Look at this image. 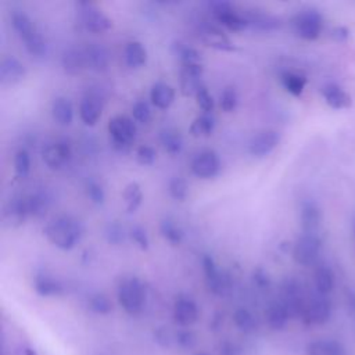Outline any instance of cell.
<instances>
[{
  "label": "cell",
  "mask_w": 355,
  "mask_h": 355,
  "mask_svg": "<svg viewBox=\"0 0 355 355\" xmlns=\"http://www.w3.org/2000/svg\"><path fill=\"white\" fill-rule=\"evenodd\" d=\"M14 168H15V173L19 178L28 176V173L31 171V157H29V153L26 150H18L15 153Z\"/></svg>",
  "instance_id": "60d3db41"
},
{
  "label": "cell",
  "mask_w": 355,
  "mask_h": 355,
  "mask_svg": "<svg viewBox=\"0 0 355 355\" xmlns=\"http://www.w3.org/2000/svg\"><path fill=\"white\" fill-rule=\"evenodd\" d=\"M150 98H151V103L157 108L166 110L171 107V104L175 100V90L168 83L157 82L153 85L151 90H150Z\"/></svg>",
  "instance_id": "603a6c76"
},
{
  "label": "cell",
  "mask_w": 355,
  "mask_h": 355,
  "mask_svg": "<svg viewBox=\"0 0 355 355\" xmlns=\"http://www.w3.org/2000/svg\"><path fill=\"white\" fill-rule=\"evenodd\" d=\"M323 98L326 104L333 110H343L351 104V97L348 93L336 83H327L322 89Z\"/></svg>",
  "instance_id": "d6986e66"
},
{
  "label": "cell",
  "mask_w": 355,
  "mask_h": 355,
  "mask_svg": "<svg viewBox=\"0 0 355 355\" xmlns=\"http://www.w3.org/2000/svg\"><path fill=\"white\" fill-rule=\"evenodd\" d=\"M345 304L347 308L355 313V288H348L345 293Z\"/></svg>",
  "instance_id": "db71d44e"
},
{
  "label": "cell",
  "mask_w": 355,
  "mask_h": 355,
  "mask_svg": "<svg viewBox=\"0 0 355 355\" xmlns=\"http://www.w3.org/2000/svg\"><path fill=\"white\" fill-rule=\"evenodd\" d=\"M61 64L67 73H69V75L79 73L86 67L83 50H79L75 47L65 50L61 57Z\"/></svg>",
  "instance_id": "cb8c5ba5"
},
{
  "label": "cell",
  "mask_w": 355,
  "mask_h": 355,
  "mask_svg": "<svg viewBox=\"0 0 355 355\" xmlns=\"http://www.w3.org/2000/svg\"><path fill=\"white\" fill-rule=\"evenodd\" d=\"M172 53L182 61L183 64H201V53L194 47L183 43V42H173L172 43Z\"/></svg>",
  "instance_id": "f1b7e54d"
},
{
  "label": "cell",
  "mask_w": 355,
  "mask_h": 355,
  "mask_svg": "<svg viewBox=\"0 0 355 355\" xmlns=\"http://www.w3.org/2000/svg\"><path fill=\"white\" fill-rule=\"evenodd\" d=\"M215 129V118L212 114H202L197 116L190 125V135L193 137H209Z\"/></svg>",
  "instance_id": "83f0119b"
},
{
  "label": "cell",
  "mask_w": 355,
  "mask_h": 355,
  "mask_svg": "<svg viewBox=\"0 0 355 355\" xmlns=\"http://www.w3.org/2000/svg\"><path fill=\"white\" fill-rule=\"evenodd\" d=\"M330 313H331L330 302L324 298H315L305 306L302 312V318L309 324H323L329 320Z\"/></svg>",
  "instance_id": "5bb4252c"
},
{
  "label": "cell",
  "mask_w": 355,
  "mask_h": 355,
  "mask_svg": "<svg viewBox=\"0 0 355 355\" xmlns=\"http://www.w3.org/2000/svg\"><path fill=\"white\" fill-rule=\"evenodd\" d=\"M51 114L54 121L61 126H68L73 119L72 103L67 97H57L51 105Z\"/></svg>",
  "instance_id": "d4e9b609"
},
{
  "label": "cell",
  "mask_w": 355,
  "mask_h": 355,
  "mask_svg": "<svg viewBox=\"0 0 355 355\" xmlns=\"http://www.w3.org/2000/svg\"><path fill=\"white\" fill-rule=\"evenodd\" d=\"M326 343V349L329 355H347L345 347L336 340H324Z\"/></svg>",
  "instance_id": "816d5d0a"
},
{
  "label": "cell",
  "mask_w": 355,
  "mask_h": 355,
  "mask_svg": "<svg viewBox=\"0 0 355 355\" xmlns=\"http://www.w3.org/2000/svg\"><path fill=\"white\" fill-rule=\"evenodd\" d=\"M320 247H322V243L316 234L304 233L294 244L293 257L295 262L300 265H304V266L311 265L318 258Z\"/></svg>",
  "instance_id": "8992f818"
},
{
  "label": "cell",
  "mask_w": 355,
  "mask_h": 355,
  "mask_svg": "<svg viewBox=\"0 0 355 355\" xmlns=\"http://www.w3.org/2000/svg\"><path fill=\"white\" fill-rule=\"evenodd\" d=\"M218 19L219 24H222L223 26H226L227 29L233 31V32H240L244 31L248 26V22L245 19V17L241 12H237L234 8L215 17Z\"/></svg>",
  "instance_id": "f546056e"
},
{
  "label": "cell",
  "mask_w": 355,
  "mask_h": 355,
  "mask_svg": "<svg viewBox=\"0 0 355 355\" xmlns=\"http://www.w3.org/2000/svg\"><path fill=\"white\" fill-rule=\"evenodd\" d=\"M157 153L151 146L143 144L136 151V159L140 165H151L155 161Z\"/></svg>",
  "instance_id": "681fc988"
},
{
  "label": "cell",
  "mask_w": 355,
  "mask_h": 355,
  "mask_svg": "<svg viewBox=\"0 0 355 355\" xmlns=\"http://www.w3.org/2000/svg\"><path fill=\"white\" fill-rule=\"evenodd\" d=\"M293 26L300 37L305 40H315L320 36L323 18L318 10L305 8L293 18Z\"/></svg>",
  "instance_id": "277c9868"
},
{
  "label": "cell",
  "mask_w": 355,
  "mask_h": 355,
  "mask_svg": "<svg viewBox=\"0 0 355 355\" xmlns=\"http://www.w3.org/2000/svg\"><path fill=\"white\" fill-rule=\"evenodd\" d=\"M125 61L130 68H141L147 61V50L140 42H129L125 47Z\"/></svg>",
  "instance_id": "484cf974"
},
{
  "label": "cell",
  "mask_w": 355,
  "mask_h": 355,
  "mask_svg": "<svg viewBox=\"0 0 355 355\" xmlns=\"http://www.w3.org/2000/svg\"><path fill=\"white\" fill-rule=\"evenodd\" d=\"M168 191H169L172 198H175L178 201H183L187 197V183H186V180L179 178V176L172 178L169 180V184H168Z\"/></svg>",
  "instance_id": "7bdbcfd3"
},
{
  "label": "cell",
  "mask_w": 355,
  "mask_h": 355,
  "mask_svg": "<svg viewBox=\"0 0 355 355\" xmlns=\"http://www.w3.org/2000/svg\"><path fill=\"white\" fill-rule=\"evenodd\" d=\"M173 318L180 326H190L198 318V308L190 298L180 297L173 306Z\"/></svg>",
  "instance_id": "ac0fdd59"
},
{
  "label": "cell",
  "mask_w": 355,
  "mask_h": 355,
  "mask_svg": "<svg viewBox=\"0 0 355 355\" xmlns=\"http://www.w3.org/2000/svg\"><path fill=\"white\" fill-rule=\"evenodd\" d=\"M123 200L128 214H135L143 201V191L139 183L132 182L123 190Z\"/></svg>",
  "instance_id": "d6a6232c"
},
{
  "label": "cell",
  "mask_w": 355,
  "mask_h": 355,
  "mask_svg": "<svg viewBox=\"0 0 355 355\" xmlns=\"http://www.w3.org/2000/svg\"><path fill=\"white\" fill-rule=\"evenodd\" d=\"M333 37L337 39V40H344L348 37V31L344 29V28H336L333 31Z\"/></svg>",
  "instance_id": "9f6ffc18"
},
{
  "label": "cell",
  "mask_w": 355,
  "mask_h": 355,
  "mask_svg": "<svg viewBox=\"0 0 355 355\" xmlns=\"http://www.w3.org/2000/svg\"><path fill=\"white\" fill-rule=\"evenodd\" d=\"M26 75V69L24 67V64L10 55V57H4L0 62V82L3 85H15L18 82H21Z\"/></svg>",
  "instance_id": "4fadbf2b"
},
{
  "label": "cell",
  "mask_w": 355,
  "mask_h": 355,
  "mask_svg": "<svg viewBox=\"0 0 355 355\" xmlns=\"http://www.w3.org/2000/svg\"><path fill=\"white\" fill-rule=\"evenodd\" d=\"M159 141L169 154H178L183 147L182 135L179 130L172 128H166L159 132Z\"/></svg>",
  "instance_id": "4dcf8cb0"
},
{
  "label": "cell",
  "mask_w": 355,
  "mask_h": 355,
  "mask_svg": "<svg viewBox=\"0 0 355 355\" xmlns=\"http://www.w3.org/2000/svg\"><path fill=\"white\" fill-rule=\"evenodd\" d=\"M29 216L25 196H15L10 198L3 211V222L10 227L21 226Z\"/></svg>",
  "instance_id": "8fae6325"
},
{
  "label": "cell",
  "mask_w": 355,
  "mask_h": 355,
  "mask_svg": "<svg viewBox=\"0 0 355 355\" xmlns=\"http://www.w3.org/2000/svg\"><path fill=\"white\" fill-rule=\"evenodd\" d=\"M103 98L97 93H89L79 104V116L87 126H94L101 116Z\"/></svg>",
  "instance_id": "7c38bea8"
},
{
  "label": "cell",
  "mask_w": 355,
  "mask_h": 355,
  "mask_svg": "<svg viewBox=\"0 0 355 355\" xmlns=\"http://www.w3.org/2000/svg\"><path fill=\"white\" fill-rule=\"evenodd\" d=\"M129 236L130 239L136 243V245L140 248V250H147L148 245H150V240H148V236H147V232L144 227L139 226V225H135L129 229Z\"/></svg>",
  "instance_id": "c3c4849f"
},
{
  "label": "cell",
  "mask_w": 355,
  "mask_h": 355,
  "mask_svg": "<svg viewBox=\"0 0 355 355\" xmlns=\"http://www.w3.org/2000/svg\"><path fill=\"white\" fill-rule=\"evenodd\" d=\"M315 287L320 294H329L334 287V275L330 268L319 266L313 275Z\"/></svg>",
  "instance_id": "e575fe53"
},
{
  "label": "cell",
  "mask_w": 355,
  "mask_h": 355,
  "mask_svg": "<svg viewBox=\"0 0 355 355\" xmlns=\"http://www.w3.org/2000/svg\"><path fill=\"white\" fill-rule=\"evenodd\" d=\"M237 103H239V96H237L236 89L232 87V86L225 87L223 92L220 93V97H219V105H220V108H222L225 112H232V111L236 110Z\"/></svg>",
  "instance_id": "f35d334b"
},
{
  "label": "cell",
  "mask_w": 355,
  "mask_h": 355,
  "mask_svg": "<svg viewBox=\"0 0 355 355\" xmlns=\"http://www.w3.org/2000/svg\"><path fill=\"white\" fill-rule=\"evenodd\" d=\"M47 240L60 250H72L83 236L80 220L73 216H58L51 219L43 229Z\"/></svg>",
  "instance_id": "6da1fadb"
},
{
  "label": "cell",
  "mask_w": 355,
  "mask_h": 355,
  "mask_svg": "<svg viewBox=\"0 0 355 355\" xmlns=\"http://www.w3.org/2000/svg\"><path fill=\"white\" fill-rule=\"evenodd\" d=\"M79 7V17L82 25L94 33H101L108 31L112 26V21L93 3L80 1L78 3Z\"/></svg>",
  "instance_id": "5b68a950"
},
{
  "label": "cell",
  "mask_w": 355,
  "mask_h": 355,
  "mask_svg": "<svg viewBox=\"0 0 355 355\" xmlns=\"http://www.w3.org/2000/svg\"><path fill=\"white\" fill-rule=\"evenodd\" d=\"M306 79L304 75L293 71H287L282 75L283 87L293 96H300L304 92Z\"/></svg>",
  "instance_id": "d590c367"
},
{
  "label": "cell",
  "mask_w": 355,
  "mask_h": 355,
  "mask_svg": "<svg viewBox=\"0 0 355 355\" xmlns=\"http://www.w3.org/2000/svg\"><path fill=\"white\" fill-rule=\"evenodd\" d=\"M132 114H133V118L140 122V123H147L150 121V116H151V110H150V105L147 104V101L144 100H139L133 104L132 107Z\"/></svg>",
  "instance_id": "7dc6e473"
},
{
  "label": "cell",
  "mask_w": 355,
  "mask_h": 355,
  "mask_svg": "<svg viewBox=\"0 0 355 355\" xmlns=\"http://www.w3.org/2000/svg\"><path fill=\"white\" fill-rule=\"evenodd\" d=\"M178 341H179L182 345L189 347V345H191V344L194 343V337H193V334L189 333V331H180V333L178 334Z\"/></svg>",
  "instance_id": "11a10c76"
},
{
  "label": "cell",
  "mask_w": 355,
  "mask_h": 355,
  "mask_svg": "<svg viewBox=\"0 0 355 355\" xmlns=\"http://www.w3.org/2000/svg\"><path fill=\"white\" fill-rule=\"evenodd\" d=\"M233 319H234V323L239 329L244 330V331H251L254 330L255 327V319L254 316L244 308H240L234 312L233 315Z\"/></svg>",
  "instance_id": "ee69618b"
},
{
  "label": "cell",
  "mask_w": 355,
  "mask_h": 355,
  "mask_svg": "<svg viewBox=\"0 0 355 355\" xmlns=\"http://www.w3.org/2000/svg\"><path fill=\"white\" fill-rule=\"evenodd\" d=\"M22 352H24V355H36L32 348H24Z\"/></svg>",
  "instance_id": "6f0895ef"
},
{
  "label": "cell",
  "mask_w": 355,
  "mask_h": 355,
  "mask_svg": "<svg viewBox=\"0 0 355 355\" xmlns=\"http://www.w3.org/2000/svg\"><path fill=\"white\" fill-rule=\"evenodd\" d=\"M24 43H25L28 53L32 57H43L46 54V42L43 39V36L39 33V31H36L29 37H26L24 40Z\"/></svg>",
  "instance_id": "74e56055"
},
{
  "label": "cell",
  "mask_w": 355,
  "mask_h": 355,
  "mask_svg": "<svg viewBox=\"0 0 355 355\" xmlns=\"http://www.w3.org/2000/svg\"><path fill=\"white\" fill-rule=\"evenodd\" d=\"M196 100H197V105L204 111V114H211L214 111L215 101L205 86L201 87L200 92L196 94Z\"/></svg>",
  "instance_id": "bcb514c9"
},
{
  "label": "cell",
  "mask_w": 355,
  "mask_h": 355,
  "mask_svg": "<svg viewBox=\"0 0 355 355\" xmlns=\"http://www.w3.org/2000/svg\"><path fill=\"white\" fill-rule=\"evenodd\" d=\"M202 269H204V273H205L209 290L214 291L215 294H222L223 290H225V286H226L225 277L218 270L214 258L211 255H208V254H205L202 257Z\"/></svg>",
  "instance_id": "ffe728a7"
},
{
  "label": "cell",
  "mask_w": 355,
  "mask_h": 355,
  "mask_svg": "<svg viewBox=\"0 0 355 355\" xmlns=\"http://www.w3.org/2000/svg\"><path fill=\"white\" fill-rule=\"evenodd\" d=\"M320 220H322V214L318 204H315L311 200L304 201L300 211V222L304 233L316 234V230L320 226Z\"/></svg>",
  "instance_id": "e0dca14e"
},
{
  "label": "cell",
  "mask_w": 355,
  "mask_h": 355,
  "mask_svg": "<svg viewBox=\"0 0 355 355\" xmlns=\"http://www.w3.org/2000/svg\"><path fill=\"white\" fill-rule=\"evenodd\" d=\"M306 355H329L324 340L312 341L306 348Z\"/></svg>",
  "instance_id": "f907efd6"
},
{
  "label": "cell",
  "mask_w": 355,
  "mask_h": 355,
  "mask_svg": "<svg viewBox=\"0 0 355 355\" xmlns=\"http://www.w3.org/2000/svg\"><path fill=\"white\" fill-rule=\"evenodd\" d=\"M219 169H220L219 155L214 150H204L198 153L191 162V172L201 179L215 178Z\"/></svg>",
  "instance_id": "ba28073f"
},
{
  "label": "cell",
  "mask_w": 355,
  "mask_h": 355,
  "mask_svg": "<svg viewBox=\"0 0 355 355\" xmlns=\"http://www.w3.org/2000/svg\"><path fill=\"white\" fill-rule=\"evenodd\" d=\"M83 54H85V62L87 68L96 72L107 71L110 64V55L104 46L98 43H90L87 47L83 49Z\"/></svg>",
  "instance_id": "9a60e30c"
},
{
  "label": "cell",
  "mask_w": 355,
  "mask_h": 355,
  "mask_svg": "<svg viewBox=\"0 0 355 355\" xmlns=\"http://www.w3.org/2000/svg\"><path fill=\"white\" fill-rule=\"evenodd\" d=\"M200 36L201 40L216 50H223V51H233L236 47L232 43V40L216 26L212 25H204L200 29Z\"/></svg>",
  "instance_id": "2e32d148"
},
{
  "label": "cell",
  "mask_w": 355,
  "mask_h": 355,
  "mask_svg": "<svg viewBox=\"0 0 355 355\" xmlns=\"http://www.w3.org/2000/svg\"><path fill=\"white\" fill-rule=\"evenodd\" d=\"M33 287L35 291L39 295L43 297H53V295H58L62 293V284L51 275L46 273V272H40L35 276V282H33Z\"/></svg>",
  "instance_id": "44dd1931"
},
{
  "label": "cell",
  "mask_w": 355,
  "mask_h": 355,
  "mask_svg": "<svg viewBox=\"0 0 355 355\" xmlns=\"http://www.w3.org/2000/svg\"><path fill=\"white\" fill-rule=\"evenodd\" d=\"M105 239L110 244L112 245H119L123 243L125 237H126V233H125V229L121 223L118 222H110L105 227Z\"/></svg>",
  "instance_id": "ab89813d"
},
{
  "label": "cell",
  "mask_w": 355,
  "mask_h": 355,
  "mask_svg": "<svg viewBox=\"0 0 355 355\" xmlns=\"http://www.w3.org/2000/svg\"><path fill=\"white\" fill-rule=\"evenodd\" d=\"M196 355H208V354H205V352H198V354H196Z\"/></svg>",
  "instance_id": "91938a15"
},
{
  "label": "cell",
  "mask_w": 355,
  "mask_h": 355,
  "mask_svg": "<svg viewBox=\"0 0 355 355\" xmlns=\"http://www.w3.org/2000/svg\"><path fill=\"white\" fill-rule=\"evenodd\" d=\"M136 123L129 116L118 115L111 118L108 122V133L111 137V144L115 150H126L136 137Z\"/></svg>",
  "instance_id": "3957f363"
},
{
  "label": "cell",
  "mask_w": 355,
  "mask_h": 355,
  "mask_svg": "<svg viewBox=\"0 0 355 355\" xmlns=\"http://www.w3.org/2000/svg\"><path fill=\"white\" fill-rule=\"evenodd\" d=\"M202 73H204L202 64H183L182 65L180 92L183 96H186V97L196 96L200 92V89L204 87Z\"/></svg>",
  "instance_id": "52a82bcc"
},
{
  "label": "cell",
  "mask_w": 355,
  "mask_h": 355,
  "mask_svg": "<svg viewBox=\"0 0 355 355\" xmlns=\"http://www.w3.org/2000/svg\"><path fill=\"white\" fill-rule=\"evenodd\" d=\"M243 15L245 17L248 25H252L254 28L261 31H275L282 26V19L272 14L261 11H247L243 12Z\"/></svg>",
  "instance_id": "7402d4cb"
},
{
  "label": "cell",
  "mask_w": 355,
  "mask_h": 355,
  "mask_svg": "<svg viewBox=\"0 0 355 355\" xmlns=\"http://www.w3.org/2000/svg\"><path fill=\"white\" fill-rule=\"evenodd\" d=\"M352 230H354V239H355V218L352 220Z\"/></svg>",
  "instance_id": "680465c9"
},
{
  "label": "cell",
  "mask_w": 355,
  "mask_h": 355,
  "mask_svg": "<svg viewBox=\"0 0 355 355\" xmlns=\"http://www.w3.org/2000/svg\"><path fill=\"white\" fill-rule=\"evenodd\" d=\"M89 306L93 312L100 315H107L112 309V304L104 294H94L89 300Z\"/></svg>",
  "instance_id": "b9f144b4"
},
{
  "label": "cell",
  "mask_w": 355,
  "mask_h": 355,
  "mask_svg": "<svg viewBox=\"0 0 355 355\" xmlns=\"http://www.w3.org/2000/svg\"><path fill=\"white\" fill-rule=\"evenodd\" d=\"M159 230L164 239L172 245H179L183 240V230L171 219H164L159 225Z\"/></svg>",
  "instance_id": "8d00e7d4"
},
{
  "label": "cell",
  "mask_w": 355,
  "mask_h": 355,
  "mask_svg": "<svg viewBox=\"0 0 355 355\" xmlns=\"http://www.w3.org/2000/svg\"><path fill=\"white\" fill-rule=\"evenodd\" d=\"M86 194H87V197L90 198V201H92L93 204H97V205L103 204L104 200H105L104 189H103V186H101L98 182H96V180H87V183H86Z\"/></svg>",
  "instance_id": "f6af8a7d"
},
{
  "label": "cell",
  "mask_w": 355,
  "mask_h": 355,
  "mask_svg": "<svg viewBox=\"0 0 355 355\" xmlns=\"http://www.w3.org/2000/svg\"><path fill=\"white\" fill-rule=\"evenodd\" d=\"M252 279H254L255 284H258L259 287H268L269 283H270V279H269L268 273H266L262 268H257V269L254 270Z\"/></svg>",
  "instance_id": "f5cc1de1"
},
{
  "label": "cell",
  "mask_w": 355,
  "mask_h": 355,
  "mask_svg": "<svg viewBox=\"0 0 355 355\" xmlns=\"http://www.w3.org/2000/svg\"><path fill=\"white\" fill-rule=\"evenodd\" d=\"M118 301L128 313H139L146 301L144 284L137 277L122 280L118 287Z\"/></svg>",
  "instance_id": "7a4b0ae2"
},
{
  "label": "cell",
  "mask_w": 355,
  "mask_h": 355,
  "mask_svg": "<svg viewBox=\"0 0 355 355\" xmlns=\"http://www.w3.org/2000/svg\"><path fill=\"white\" fill-rule=\"evenodd\" d=\"M288 318H290V313L284 304H275L266 312L268 324L275 330L283 329L286 326Z\"/></svg>",
  "instance_id": "836d02e7"
},
{
  "label": "cell",
  "mask_w": 355,
  "mask_h": 355,
  "mask_svg": "<svg viewBox=\"0 0 355 355\" xmlns=\"http://www.w3.org/2000/svg\"><path fill=\"white\" fill-rule=\"evenodd\" d=\"M11 24L14 26V29L17 31V33L19 35V37L22 40H25L26 37H29L32 33H35L37 29L35 28L33 22L31 21V18L22 12V11H14L11 15Z\"/></svg>",
  "instance_id": "1f68e13d"
},
{
  "label": "cell",
  "mask_w": 355,
  "mask_h": 355,
  "mask_svg": "<svg viewBox=\"0 0 355 355\" xmlns=\"http://www.w3.org/2000/svg\"><path fill=\"white\" fill-rule=\"evenodd\" d=\"M280 141V133L273 129H265L257 133L248 143V151L257 158L270 154Z\"/></svg>",
  "instance_id": "9c48e42d"
},
{
  "label": "cell",
  "mask_w": 355,
  "mask_h": 355,
  "mask_svg": "<svg viewBox=\"0 0 355 355\" xmlns=\"http://www.w3.org/2000/svg\"><path fill=\"white\" fill-rule=\"evenodd\" d=\"M44 164L50 169L62 168L71 158V146L65 140H58L47 144L42 153Z\"/></svg>",
  "instance_id": "30bf717a"
},
{
  "label": "cell",
  "mask_w": 355,
  "mask_h": 355,
  "mask_svg": "<svg viewBox=\"0 0 355 355\" xmlns=\"http://www.w3.org/2000/svg\"><path fill=\"white\" fill-rule=\"evenodd\" d=\"M25 200H26V208H28L29 216H35V218L43 216L47 212L50 205V197L43 191L31 193L25 196Z\"/></svg>",
  "instance_id": "4316f807"
}]
</instances>
